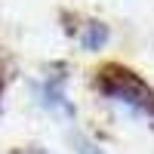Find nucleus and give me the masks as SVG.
Returning a JSON list of instances; mask_svg holds the SVG:
<instances>
[{
    "label": "nucleus",
    "mask_w": 154,
    "mask_h": 154,
    "mask_svg": "<svg viewBox=\"0 0 154 154\" xmlns=\"http://www.w3.org/2000/svg\"><path fill=\"white\" fill-rule=\"evenodd\" d=\"M102 89L114 99V102H123V105H133L139 111H154V102H151V89H145L142 80H136L130 71H117L114 77H108Z\"/></svg>",
    "instance_id": "f257e3e1"
},
{
    "label": "nucleus",
    "mask_w": 154,
    "mask_h": 154,
    "mask_svg": "<svg viewBox=\"0 0 154 154\" xmlns=\"http://www.w3.org/2000/svg\"><path fill=\"white\" fill-rule=\"evenodd\" d=\"M105 28H102V25H89V31H86V37H83V46L86 49H99L102 43H105Z\"/></svg>",
    "instance_id": "f03ea898"
},
{
    "label": "nucleus",
    "mask_w": 154,
    "mask_h": 154,
    "mask_svg": "<svg viewBox=\"0 0 154 154\" xmlns=\"http://www.w3.org/2000/svg\"><path fill=\"white\" fill-rule=\"evenodd\" d=\"M77 145H80V148H77L80 154H102V151H93V145H86V142H77Z\"/></svg>",
    "instance_id": "7ed1b4c3"
}]
</instances>
